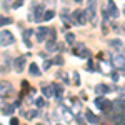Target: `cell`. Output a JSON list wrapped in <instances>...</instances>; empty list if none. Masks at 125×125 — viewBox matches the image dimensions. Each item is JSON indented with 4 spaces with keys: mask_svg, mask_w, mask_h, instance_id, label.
Segmentation results:
<instances>
[{
    "mask_svg": "<svg viewBox=\"0 0 125 125\" xmlns=\"http://www.w3.org/2000/svg\"><path fill=\"white\" fill-rule=\"evenodd\" d=\"M104 15H105V19H117V17H118V9L115 7V3H114L112 0H107Z\"/></svg>",
    "mask_w": 125,
    "mask_h": 125,
    "instance_id": "obj_1",
    "label": "cell"
},
{
    "mask_svg": "<svg viewBox=\"0 0 125 125\" xmlns=\"http://www.w3.org/2000/svg\"><path fill=\"white\" fill-rule=\"evenodd\" d=\"M12 43H15V37L10 33L9 30H2V32H0V45L9 47Z\"/></svg>",
    "mask_w": 125,
    "mask_h": 125,
    "instance_id": "obj_2",
    "label": "cell"
},
{
    "mask_svg": "<svg viewBox=\"0 0 125 125\" xmlns=\"http://www.w3.org/2000/svg\"><path fill=\"white\" fill-rule=\"evenodd\" d=\"M72 22L73 23H78V25H85L87 23V12H83V10L72 12Z\"/></svg>",
    "mask_w": 125,
    "mask_h": 125,
    "instance_id": "obj_3",
    "label": "cell"
},
{
    "mask_svg": "<svg viewBox=\"0 0 125 125\" xmlns=\"http://www.w3.org/2000/svg\"><path fill=\"white\" fill-rule=\"evenodd\" d=\"M72 52H73V55H77V57H80V58H88L90 57V50H88L83 43H77Z\"/></svg>",
    "mask_w": 125,
    "mask_h": 125,
    "instance_id": "obj_4",
    "label": "cell"
},
{
    "mask_svg": "<svg viewBox=\"0 0 125 125\" xmlns=\"http://www.w3.org/2000/svg\"><path fill=\"white\" fill-rule=\"evenodd\" d=\"M112 63L115 65L118 70H125V55L122 52H118V53H114V57H112Z\"/></svg>",
    "mask_w": 125,
    "mask_h": 125,
    "instance_id": "obj_5",
    "label": "cell"
},
{
    "mask_svg": "<svg viewBox=\"0 0 125 125\" xmlns=\"http://www.w3.org/2000/svg\"><path fill=\"white\" fill-rule=\"evenodd\" d=\"M95 10H97V0H88V7H87V17L90 19L92 25H95Z\"/></svg>",
    "mask_w": 125,
    "mask_h": 125,
    "instance_id": "obj_6",
    "label": "cell"
},
{
    "mask_svg": "<svg viewBox=\"0 0 125 125\" xmlns=\"http://www.w3.org/2000/svg\"><path fill=\"white\" fill-rule=\"evenodd\" d=\"M48 30L47 27H39L37 29V33H35V37H37V42L42 43V42H45V39H48Z\"/></svg>",
    "mask_w": 125,
    "mask_h": 125,
    "instance_id": "obj_7",
    "label": "cell"
},
{
    "mask_svg": "<svg viewBox=\"0 0 125 125\" xmlns=\"http://www.w3.org/2000/svg\"><path fill=\"white\" fill-rule=\"evenodd\" d=\"M25 58H27V55H20V57L15 58V62H13V68H15V72H23Z\"/></svg>",
    "mask_w": 125,
    "mask_h": 125,
    "instance_id": "obj_8",
    "label": "cell"
},
{
    "mask_svg": "<svg viewBox=\"0 0 125 125\" xmlns=\"http://www.w3.org/2000/svg\"><path fill=\"white\" fill-rule=\"evenodd\" d=\"M100 110H102L105 115L110 117L112 114H114V110H115V105H114V102H108V100H105V104L100 107Z\"/></svg>",
    "mask_w": 125,
    "mask_h": 125,
    "instance_id": "obj_9",
    "label": "cell"
},
{
    "mask_svg": "<svg viewBox=\"0 0 125 125\" xmlns=\"http://www.w3.org/2000/svg\"><path fill=\"white\" fill-rule=\"evenodd\" d=\"M43 5H37V7H33V20H37V22H42L43 20Z\"/></svg>",
    "mask_w": 125,
    "mask_h": 125,
    "instance_id": "obj_10",
    "label": "cell"
},
{
    "mask_svg": "<svg viewBox=\"0 0 125 125\" xmlns=\"http://www.w3.org/2000/svg\"><path fill=\"white\" fill-rule=\"evenodd\" d=\"M42 94H43V97H47V98L55 97V85H45V87H42Z\"/></svg>",
    "mask_w": 125,
    "mask_h": 125,
    "instance_id": "obj_11",
    "label": "cell"
},
{
    "mask_svg": "<svg viewBox=\"0 0 125 125\" xmlns=\"http://www.w3.org/2000/svg\"><path fill=\"white\" fill-rule=\"evenodd\" d=\"M33 35V30H30V29H27V30H23V33H22V39H23V43L27 45V47H32V42H30V37Z\"/></svg>",
    "mask_w": 125,
    "mask_h": 125,
    "instance_id": "obj_12",
    "label": "cell"
},
{
    "mask_svg": "<svg viewBox=\"0 0 125 125\" xmlns=\"http://www.w3.org/2000/svg\"><path fill=\"white\" fill-rule=\"evenodd\" d=\"M9 92H12V85L9 82H0V97L7 95Z\"/></svg>",
    "mask_w": 125,
    "mask_h": 125,
    "instance_id": "obj_13",
    "label": "cell"
},
{
    "mask_svg": "<svg viewBox=\"0 0 125 125\" xmlns=\"http://www.w3.org/2000/svg\"><path fill=\"white\" fill-rule=\"evenodd\" d=\"M29 72L32 73V75H35V77H40V75H42V72H40L39 65H37L35 62H32V63H30V67H29Z\"/></svg>",
    "mask_w": 125,
    "mask_h": 125,
    "instance_id": "obj_14",
    "label": "cell"
},
{
    "mask_svg": "<svg viewBox=\"0 0 125 125\" xmlns=\"http://www.w3.org/2000/svg\"><path fill=\"white\" fill-rule=\"evenodd\" d=\"M53 85H55V98L60 102L63 98V87L60 85V83H53Z\"/></svg>",
    "mask_w": 125,
    "mask_h": 125,
    "instance_id": "obj_15",
    "label": "cell"
},
{
    "mask_svg": "<svg viewBox=\"0 0 125 125\" xmlns=\"http://www.w3.org/2000/svg\"><path fill=\"white\" fill-rule=\"evenodd\" d=\"M95 92L98 94V95H102V94H108V92H112V87H108V85H97L95 88Z\"/></svg>",
    "mask_w": 125,
    "mask_h": 125,
    "instance_id": "obj_16",
    "label": "cell"
},
{
    "mask_svg": "<svg viewBox=\"0 0 125 125\" xmlns=\"http://www.w3.org/2000/svg\"><path fill=\"white\" fill-rule=\"evenodd\" d=\"M108 45L114 48V50H118V52H122V50H124V45H122V42H120V40H110V42H108Z\"/></svg>",
    "mask_w": 125,
    "mask_h": 125,
    "instance_id": "obj_17",
    "label": "cell"
},
{
    "mask_svg": "<svg viewBox=\"0 0 125 125\" xmlns=\"http://www.w3.org/2000/svg\"><path fill=\"white\" fill-rule=\"evenodd\" d=\"M85 118L88 120V122H92V124H98V122H100V118H98L95 114H92V112H87V114H85Z\"/></svg>",
    "mask_w": 125,
    "mask_h": 125,
    "instance_id": "obj_18",
    "label": "cell"
},
{
    "mask_svg": "<svg viewBox=\"0 0 125 125\" xmlns=\"http://www.w3.org/2000/svg\"><path fill=\"white\" fill-rule=\"evenodd\" d=\"M58 45H57V42L55 40H47V50L48 52H55V50H58Z\"/></svg>",
    "mask_w": 125,
    "mask_h": 125,
    "instance_id": "obj_19",
    "label": "cell"
},
{
    "mask_svg": "<svg viewBox=\"0 0 125 125\" xmlns=\"http://www.w3.org/2000/svg\"><path fill=\"white\" fill-rule=\"evenodd\" d=\"M55 17V12L53 10H47L45 13H43V22H48V20H52Z\"/></svg>",
    "mask_w": 125,
    "mask_h": 125,
    "instance_id": "obj_20",
    "label": "cell"
},
{
    "mask_svg": "<svg viewBox=\"0 0 125 125\" xmlns=\"http://www.w3.org/2000/svg\"><path fill=\"white\" fill-rule=\"evenodd\" d=\"M9 23H12V19H10V17H2V15H0V27H5V25H9Z\"/></svg>",
    "mask_w": 125,
    "mask_h": 125,
    "instance_id": "obj_21",
    "label": "cell"
},
{
    "mask_svg": "<svg viewBox=\"0 0 125 125\" xmlns=\"http://www.w3.org/2000/svg\"><path fill=\"white\" fill-rule=\"evenodd\" d=\"M65 40H67V43H73V42H75V35H73L72 32H68L67 35H65Z\"/></svg>",
    "mask_w": 125,
    "mask_h": 125,
    "instance_id": "obj_22",
    "label": "cell"
},
{
    "mask_svg": "<svg viewBox=\"0 0 125 125\" xmlns=\"http://www.w3.org/2000/svg\"><path fill=\"white\" fill-rule=\"evenodd\" d=\"M39 115V110H32V112H25V117L29 118V120H32L33 117H37Z\"/></svg>",
    "mask_w": 125,
    "mask_h": 125,
    "instance_id": "obj_23",
    "label": "cell"
},
{
    "mask_svg": "<svg viewBox=\"0 0 125 125\" xmlns=\"http://www.w3.org/2000/svg\"><path fill=\"white\" fill-rule=\"evenodd\" d=\"M20 83H22V97H25V92L29 90V82L23 80V82H20Z\"/></svg>",
    "mask_w": 125,
    "mask_h": 125,
    "instance_id": "obj_24",
    "label": "cell"
},
{
    "mask_svg": "<svg viewBox=\"0 0 125 125\" xmlns=\"http://www.w3.org/2000/svg\"><path fill=\"white\" fill-rule=\"evenodd\" d=\"M55 37H57L55 29H50V30H48V40H55Z\"/></svg>",
    "mask_w": 125,
    "mask_h": 125,
    "instance_id": "obj_25",
    "label": "cell"
},
{
    "mask_svg": "<svg viewBox=\"0 0 125 125\" xmlns=\"http://www.w3.org/2000/svg\"><path fill=\"white\" fill-rule=\"evenodd\" d=\"M118 98L125 102V87H122V88H118Z\"/></svg>",
    "mask_w": 125,
    "mask_h": 125,
    "instance_id": "obj_26",
    "label": "cell"
},
{
    "mask_svg": "<svg viewBox=\"0 0 125 125\" xmlns=\"http://www.w3.org/2000/svg\"><path fill=\"white\" fill-rule=\"evenodd\" d=\"M104 104H105V98H104V97H98V98L95 100V105L98 107V108H100V107L104 105Z\"/></svg>",
    "mask_w": 125,
    "mask_h": 125,
    "instance_id": "obj_27",
    "label": "cell"
},
{
    "mask_svg": "<svg viewBox=\"0 0 125 125\" xmlns=\"http://www.w3.org/2000/svg\"><path fill=\"white\" fill-rule=\"evenodd\" d=\"M35 105H37V107H43V105H45V102H43L42 97H37V98H35Z\"/></svg>",
    "mask_w": 125,
    "mask_h": 125,
    "instance_id": "obj_28",
    "label": "cell"
},
{
    "mask_svg": "<svg viewBox=\"0 0 125 125\" xmlns=\"http://www.w3.org/2000/svg\"><path fill=\"white\" fill-rule=\"evenodd\" d=\"M73 85H80V77L77 72H73Z\"/></svg>",
    "mask_w": 125,
    "mask_h": 125,
    "instance_id": "obj_29",
    "label": "cell"
},
{
    "mask_svg": "<svg viewBox=\"0 0 125 125\" xmlns=\"http://www.w3.org/2000/svg\"><path fill=\"white\" fill-rule=\"evenodd\" d=\"M22 5H23V0H15V3H13L12 7H13V9H19V7H22Z\"/></svg>",
    "mask_w": 125,
    "mask_h": 125,
    "instance_id": "obj_30",
    "label": "cell"
},
{
    "mask_svg": "<svg viewBox=\"0 0 125 125\" xmlns=\"http://www.w3.org/2000/svg\"><path fill=\"white\" fill-rule=\"evenodd\" d=\"M52 63H53V62H50V60H45V63H43V68H45V70H47V68H50V67H52Z\"/></svg>",
    "mask_w": 125,
    "mask_h": 125,
    "instance_id": "obj_31",
    "label": "cell"
},
{
    "mask_svg": "<svg viewBox=\"0 0 125 125\" xmlns=\"http://www.w3.org/2000/svg\"><path fill=\"white\" fill-rule=\"evenodd\" d=\"M10 124H12V125H19V118L12 117V118H10Z\"/></svg>",
    "mask_w": 125,
    "mask_h": 125,
    "instance_id": "obj_32",
    "label": "cell"
},
{
    "mask_svg": "<svg viewBox=\"0 0 125 125\" xmlns=\"http://www.w3.org/2000/svg\"><path fill=\"white\" fill-rule=\"evenodd\" d=\"M112 80H115V82H117V80H118V75H117V73H112Z\"/></svg>",
    "mask_w": 125,
    "mask_h": 125,
    "instance_id": "obj_33",
    "label": "cell"
},
{
    "mask_svg": "<svg viewBox=\"0 0 125 125\" xmlns=\"http://www.w3.org/2000/svg\"><path fill=\"white\" fill-rule=\"evenodd\" d=\"M124 13H125V9H124Z\"/></svg>",
    "mask_w": 125,
    "mask_h": 125,
    "instance_id": "obj_34",
    "label": "cell"
},
{
    "mask_svg": "<svg viewBox=\"0 0 125 125\" xmlns=\"http://www.w3.org/2000/svg\"><path fill=\"white\" fill-rule=\"evenodd\" d=\"M77 2H78V0H77Z\"/></svg>",
    "mask_w": 125,
    "mask_h": 125,
    "instance_id": "obj_35",
    "label": "cell"
}]
</instances>
